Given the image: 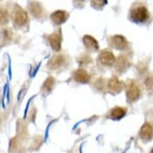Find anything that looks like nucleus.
<instances>
[{"label":"nucleus","instance_id":"1","mask_svg":"<svg viewBox=\"0 0 153 153\" xmlns=\"http://www.w3.org/2000/svg\"><path fill=\"white\" fill-rule=\"evenodd\" d=\"M149 17V13L148 9L144 6H138L132 9L131 11V19L132 22L141 24L145 23Z\"/></svg>","mask_w":153,"mask_h":153},{"label":"nucleus","instance_id":"2","mask_svg":"<svg viewBox=\"0 0 153 153\" xmlns=\"http://www.w3.org/2000/svg\"><path fill=\"white\" fill-rule=\"evenodd\" d=\"M27 13H26L21 7L15 5L14 10H13V22L17 26H24L27 23Z\"/></svg>","mask_w":153,"mask_h":153},{"label":"nucleus","instance_id":"3","mask_svg":"<svg viewBox=\"0 0 153 153\" xmlns=\"http://www.w3.org/2000/svg\"><path fill=\"white\" fill-rule=\"evenodd\" d=\"M140 97V89L138 85L134 83L131 82L127 88V99L129 102H134Z\"/></svg>","mask_w":153,"mask_h":153},{"label":"nucleus","instance_id":"4","mask_svg":"<svg viewBox=\"0 0 153 153\" xmlns=\"http://www.w3.org/2000/svg\"><path fill=\"white\" fill-rule=\"evenodd\" d=\"M111 44L112 46L117 50H125L128 47V42L123 36L121 35H116L111 38Z\"/></svg>","mask_w":153,"mask_h":153},{"label":"nucleus","instance_id":"5","mask_svg":"<svg viewBox=\"0 0 153 153\" xmlns=\"http://www.w3.org/2000/svg\"><path fill=\"white\" fill-rule=\"evenodd\" d=\"M48 39H49L50 45H51V47L53 48V50H55L56 52L60 51V49H61V41H62L60 32L53 33L52 35H50L48 37Z\"/></svg>","mask_w":153,"mask_h":153},{"label":"nucleus","instance_id":"6","mask_svg":"<svg viewBox=\"0 0 153 153\" xmlns=\"http://www.w3.org/2000/svg\"><path fill=\"white\" fill-rule=\"evenodd\" d=\"M139 136L144 141H149L153 137V127L149 123H145L139 131Z\"/></svg>","mask_w":153,"mask_h":153},{"label":"nucleus","instance_id":"7","mask_svg":"<svg viewBox=\"0 0 153 153\" xmlns=\"http://www.w3.org/2000/svg\"><path fill=\"white\" fill-rule=\"evenodd\" d=\"M100 61H101L102 64L105 65V66H112L114 65L116 62V57L115 56L112 54L109 51H103L102 52L99 56Z\"/></svg>","mask_w":153,"mask_h":153},{"label":"nucleus","instance_id":"8","mask_svg":"<svg viewBox=\"0 0 153 153\" xmlns=\"http://www.w3.org/2000/svg\"><path fill=\"white\" fill-rule=\"evenodd\" d=\"M67 18H68V14L64 10H56L51 14V20L53 21V23L57 25L65 23Z\"/></svg>","mask_w":153,"mask_h":153},{"label":"nucleus","instance_id":"9","mask_svg":"<svg viewBox=\"0 0 153 153\" xmlns=\"http://www.w3.org/2000/svg\"><path fill=\"white\" fill-rule=\"evenodd\" d=\"M83 42H84L86 49H88L90 51H98L99 50L98 42L94 38L89 36V35H85L83 38Z\"/></svg>","mask_w":153,"mask_h":153},{"label":"nucleus","instance_id":"10","mask_svg":"<svg viewBox=\"0 0 153 153\" xmlns=\"http://www.w3.org/2000/svg\"><path fill=\"white\" fill-rule=\"evenodd\" d=\"M65 63V56H53L48 62V68L51 70H56Z\"/></svg>","mask_w":153,"mask_h":153},{"label":"nucleus","instance_id":"11","mask_svg":"<svg viewBox=\"0 0 153 153\" xmlns=\"http://www.w3.org/2000/svg\"><path fill=\"white\" fill-rule=\"evenodd\" d=\"M74 78L77 82L82 83V84H86L89 82L90 76L85 70H77L74 74Z\"/></svg>","mask_w":153,"mask_h":153},{"label":"nucleus","instance_id":"12","mask_svg":"<svg viewBox=\"0 0 153 153\" xmlns=\"http://www.w3.org/2000/svg\"><path fill=\"white\" fill-rule=\"evenodd\" d=\"M28 9L31 14L36 18H39L42 14V8L41 4L38 2H30L28 5Z\"/></svg>","mask_w":153,"mask_h":153},{"label":"nucleus","instance_id":"13","mask_svg":"<svg viewBox=\"0 0 153 153\" xmlns=\"http://www.w3.org/2000/svg\"><path fill=\"white\" fill-rule=\"evenodd\" d=\"M108 88L114 92H120L123 88V84L116 77H113L108 82Z\"/></svg>","mask_w":153,"mask_h":153},{"label":"nucleus","instance_id":"14","mask_svg":"<svg viewBox=\"0 0 153 153\" xmlns=\"http://www.w3.org/2000/svg\"><path fill=\"white\" fill-rule=\"evenodd\" d=\"M125 115H126V109L122 107H115L110 112V117L112 119H115V120L121 119L122 117H124Z\"/></svg>","mask_w":153,"mask_h":153},{"label":"nucleus","instance_id":"15","mask_svg":"<svg viewBox=\"0 0 153 153\" xmlns=\"http://www.w3.org/2000/svg\"><path fill=\"white\" fill-rule=\"evenodd\" d=\"M54 84H55V79L53 77H48L42 85V91H44L45 93H49L52 90L53 86H54Z\"/></svg>","mask_w":153,"mask_h":153},{"label":"nucleus","instance_id":"16","mask_svg":"<svg viewBox=\"0 0 153 153\" xmlns=\"http://www.w3.org/2000/svg\"><path fill=\"white\" fill-rule=\"evenodd\" d=\"M9 22V13L6 9L0 7V25H5Z\"/></svg>","mask_w":153,"mask_h":153},{"label":"nucleus","instance_id":"17","mask_svg":"<svg viewBox=\"0 0 153 153\" xmlns=\"http://www.w3.org/2000/svg\"><path fill=\"white\" fill-rule=\"evenodd\" d=\"M107 4V0H91V5L96 9H102Z\"/></svg>","mask_w":153,"mask_h":153},{"label":"nucleus","instance_id":"18","mask_svg":"<svg viewBox=\"0 0 153 153\" xmlns=\"http://www.w3.org/2000/svg\"><path fill=\"white\" fill-rule=\"evenodd\" d=\"M2 35H3V39H4V41L5 42H10V39H11V37H12V33L10 31V29H8V28H6L2 31Z\"/></svg>","mask_w":153,"mask_h":153},{"label":"nucleus","instance_id":"19","mask_svg":"<svg viewBox=\"0 0 153 153\" xmlns=\"http://www.w3.org/2000/svg\"><path fill=\"white\" fill-rule=\"evenodd\" d=\"M151 153H153V149H152V152H151Z\"/></svg>","mask_w":153,"mask_h":153}]
</instances>
